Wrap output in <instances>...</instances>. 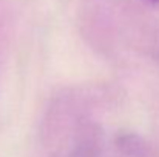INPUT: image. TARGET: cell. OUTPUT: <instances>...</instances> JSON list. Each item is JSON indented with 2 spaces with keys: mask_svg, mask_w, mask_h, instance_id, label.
Masks as SVG:
<instances>
[{
  "mask_svg": "<svg viewBox=\"0 0 159 157\" xmlns=\"http://www.w3.org/2000/svg\"><path fill=\"white\" fill-rule=\"evenodd\" d=\"M148 2H150V3H155V5H158L159 3V0H148Z\"/></svg>",
  "mask_w": 159,
  "mask_h": 157,
  "instance_id": "2",
  "label": "cell"
},
{
  "mask_svg": "<svg viewBox=\"0 0 159 157\" xmlns=\"http://www.w3.org/2000/svg\"><path fill=\"white\" fill-rule=\"evenodd\" d=\"M66 157H91L90 148H77L74 151H71Z\"/></svg>",
  "mask_w": 159,
  "mask_h": 157,
  "instance_id": "1",
  "label": "cell"
}]
</instances>
